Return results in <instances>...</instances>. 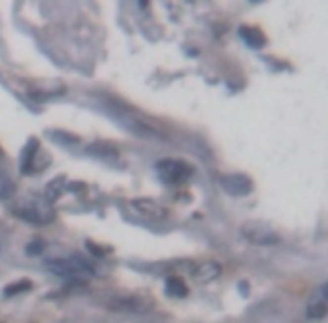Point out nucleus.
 <instances>
[{
  "instance_id": "obj_1",
  "label": "nucleus",
  "mask_w": 328,
  "mask_h": 323,
  "mask_svg": "<svg viewBox=\"0 0 328 323\" xmlns=\"http://www.w3.org/2000/svg\"><path fill=\"white\" fill-rule=\"evenodd\" d=\"M14 213L18 215L20 220H27L32 225H47L54 220V206L49 200H45L43 196H32L25 200L23 206H16Z\"/></svg>"
},
{
  "instance_id": "obj_2",
  "label": "nucleus",
  "mask_w": 328,
  "mask_h": 323,
  "mask_svg": "<svg viewBox=\"0 0 328 323\" xmlns=\"http://www.w3.org/2000/svg\"><path fill=\"white\" fill-rule=\"evenodd\" d=\"M240 236L247 242L259 245V247H270V245H275V242H279V236L275 234V229H270V227L261 225V222H245L240 227Z\"/></svg>"
},
{
  "instance_id": "obj_3",
  "label": "nucleus",
  "mask_w": 328,
  "mask_h": 323,
  "mask_svg": "<svg viewBox=\"0 0 328 323\" xmlns=\"http://www.w3.org/2000/svg\"><path fill=\"white\" fill-rule=\"evenodd\" d=\"M117 119L124 123V128L131 132H135V135H140V137H146V139H157V142H164V132H160L155 126H151L148 121H144L142 117H138V115H117Z\"/></svg>"
},
{
  "instance_id": "obj_4",
  "label": "nucleus",
  "mask_w": 328,
  "mask_h": 323,
  "mask_svg": "<svg viewBox=\"0 0 328 323\" xmlns=\"http://www.w3.org/2000/svg\"><path fill=\"white\" fill-rule=\"evenodd\" d=\"M155 171L160 173V177L169 184H178V182H185L191 175V166L185 164L180 160H160L155 164Z\"/></svg>"
},
{
  "instance_id": "obj_5",
  "label": "nucleus",
  "mask_w": 328,
  "mask_h": 323,
  "mask_svg": "<svg viewBox=\"0 0 328 323\" xmlns=\"http://www.w3.org/2000/svg\"><path fill=\"white\" fill-rule=\"evenodd\" d=\"M106 308L110 310H117V312H146L151 310V303L140 296H128V294H119V296H113V299H108V305Z\"/></svg>"
},
{
  "instance_id": "obj_6",
  "label": "nucleus",
  "mask_w": 328,
  "mask_h": 323,
  "mask_svg": "<svg viewBox=\"0 0 328 323\" xmlns=\"http://www.w3.org/2000/svg\"><path fill=\"white\" fill-rule=\"evenodd\" d=\"M131 206L138 211L142 218H148V220H164L167 218V209L160 204V202L151 200V198H135L131 202Z\"/></svg>"
},
{
  "instance_id": "obj_7",
  "label": "nucleus",
  "mask_w": 328,
  "mask_h": 323,
  "mask_svg": "<svg viewBox=\"0 0 328 323\" xmlns=\"http://www.w3.org/2000/svg\"><path fill=\"white\" fill-rule=\"evenodd\" d=\"M218 182H221V186L230 193V196L243 198V196H247V193H252V180L247 175H238V173H234V175H223Z\"/></svg>"
},
{
  "instance_id": "obj_8",
  "label": "nucleus",
  "mask_w": 328,
  "mask_h": 323,
  "mask_svg": "<svg viewBox=\"0 0 328 323\" xmlns=\"http://www.w3.org/2000/svg\"><path fill=\"white\" fill-rule=\"evenodd\" d=\"M45 267L52 272V274H56V276H63V279H81V272H77V269L70 265V260L65 258H47L45 260Z\"/></svg>"
},
{
  "instance_id": "obj_9",
  "label": "nucleus",
  "mask_w": 328,
  "mask_h": 323,
  "mask_svg": "<svg viewBox=\"0 0 328 323\" xmlns=\"http://www.w3.org/2000/svg\"><path fill=\"white\" fill-rule=\"evenodd\" d=\"M223 267L218 263H214V260H205V263L196 265L193 267V279H196V283H211V281H216L218 276H221Z\"/></svg>"
},
{
  "instance_id": "obj_10",
  "label": "nucleus",
  "mask_w": 328,
  "mask_h": 323,
  "mask_svg": "<svg viewBox=\"0 0 328 323\" xmlns=\"http://www.w3.org/2000/svg\"><path fill=\"white\" fill-rule=\"evenodd\" d=\"M308 317L310 319H315V321H322L324 317H326V312H328V301H326V289L324 287H319L317 292H315V296L308 301Z\"/></svg>"
},
{
  "instance_id": "obj_11",
  "label": "nucleus",
  "mask_w": 328,
  "mask_h": 323,
  "mask_svg": "<svg viewBox=\"0 0 328 323\" xmlns=\"http://www.w3.org/2000/svg\"><path fill=\"white\" fill-rule=\"evenodd\" d=\"M36 155H39V142L34 137L25 144L23 155H20V171L23 173H32V164H34Z\"/></svg>"
},
{
  "instance_id": "obj_12",
  "label": "nucleus",
  "mask_w": 328,
  "mask_h": 323,
  "mask_svg": "<svg viewBox=\"0 0 328 323\" xmlns=\"http://www.w3.org/2000/svg\"><path fill=\"white\" fill-rule=\"evenodd\" d=\"M86 153L97 157V160H103V162L117 160V148H113L110 144H90V146L86 148Z\"/></svg>"
},
{
  "instance_id": "obj_13",
  "label": "nucleus",
  "mask_w": 328,
  "mask_h": 323,
  "mask_svg": "<svg viewBox=\"0 0 328 323\" xmlns=\"http://www.w3.org/2000/svg\"><path fill=\"white\" fill-rule=\"evenodd\" d=\"M240 36H243V40L250 45V47L261 49L265 45V36L261 34L259 30H254V27H240Z\"/></svg>"
},
{
  "instance_id": "obj_14",
  "label": "nucleus",
  "mask_w": 328,
  "mask_h": 323,
  "mask_svg": "<svg viewBox=\"0 0 328 323\" xmlns=\"http://www.w3.org/2000/svg\"><path fill=\"white\" fill-rule=\"evenodd\" d=\"M167 294L169 296H176V299H182L187 296V285L180 276H169L167 279Z\"/></svg>"
},
{
  "instance_id": "obj_15",
  "label": "nucleus",
  "mask_w": 328,
  "mask_h": 323,
  "mask_svg": "<svg viewBox=\"0 0 328 323\" xmlns=\"http://www.w3.org/2000/svg\"><path fill=\"white\" fill-rule=\"evenodd\" d=\"M63 189H65V180L63 177H56V180H52L47 186H45V200H49V202H54L56 198L63 193Z\"/></svg>"
},
{
  "instance_id": "obj_16",
  "label": "nucleus",
  "mask_w": 328,
  "mask_h": 323,
  "mask_svg": "<svg viewBox=\"0 0 328 323\" xmlns=\"http://www.w3.org/2000/svg\"><path fill=\"white\" fill-rule=\"evenodd\" d=\"M14 191H16L14 180L0 168V200H9V198L14 196Z\"/></svg>"
},
{
  "instance_id": "obj_17",
  "label": "nucleus",
  "mask_w": 328,
  "mask_h": 323,
  "mask_svg": "<svg viewBox=\"0 0 328 323\" xmlns=\"http://www.w3.org/2000/svg\"><path fill=\"white\" fill-rule=\"evenodd\" d=\"M47 135L54 139V142L65 144V146H74V144H79L77 135H70V132H65V130H49Z\"/></svg>"
},
{
  "instance_id": "obj_18",
  "label": "nucleus",
  "mask_w": 328,
  "mask_h": 323,
  "mask_svg": "<svg viewBox=\"0 0 328 323\" xmlns=\"http://www.w3.org/2000/svg\"><path fill=\"white\" fill-rule=\"evenodd\" d=\"M27 289H32V281L30 279L16 281V283H11L9 287H5V296H16V294L27 292Z\"/></svg>"
},
{
  "instance_id": "obj_19",
  "label": "nucleus",
  "mask_w": 328,
  "mask_h": 323,
  "mask_svg": "<svg viewBox=\"0 0 328 323\" xmlns=\"http://www.w3.org/2000/svg\"><path fill=\"white\" fill-rule=\"evenodd\" d=\"M43 249H45V242L41 238H36V240H32L30 245H27V249H25V251H27L30 256H39Z\"/></svg>"
},
{
  "instance_id": "obj_20",
  "label": "nucleus",
  "mask_w": 328,
  "mask_h": 323,
  "mask_svg": "<svg viewBox=\"0 0 328 323\" xmlns=\"http://www.w3.org/2000/svg\"><path fill=\"white\" fill-rule=\"evenodd\" d=\"M86 247H88V249L93 251V254H97V256H103V254H106V251H103L101 247H97V245H94L93 240H88V242H86Z\"/></svg>"
}]
</instances>
